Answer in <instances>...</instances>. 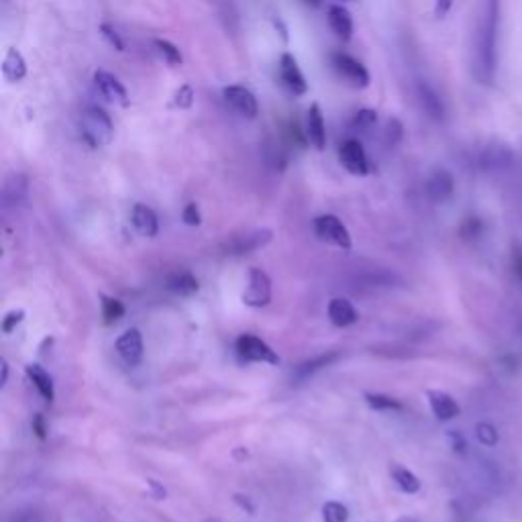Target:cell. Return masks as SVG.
<instances>
[{"instance_id":"cell-1","label":"cell","mask_w":522,"mask_h":522,"mask_svg":"<svg viewBox=\"0 0 522 522\" xmlns=\"http://www.w3.org/2000/svg\"><path fill=\"white\" fill-rule=\"evenodd\" d=\"M500 23V0H482L476 33L471 69L479 84H492L496 76V41Z\"/></svg>"},{"instance_id":"cell-2","label":"cell","mask_w":522,"mask_h":522,"mask_svg":"<svg viewBox=\"0 0 522 522\" xmlns=\"http://www.w3.org/2000/svg\"><path fill=\"white\" fill-rule=\"evenodd\" d=\"M82 135L84 141L93 147L109 145L115 137V125H112L107 110L90 107L82 112Z\"/></svg>"},{"instance_id":"cell-3","label":"cell","mask_w":522,"mask_h":522,"mask_svg":"<svg viewBox=\"0 0 522 522\" xmlns=\"http://www.w3.org/2000/svg\"><path fill=\"white\" fill-rule=\"evenodd\" d=\"M330 66L335 68V72L347 80L354 88H368L370 86V72L362 61L351 58L347 53H333L330 55Z\"/></svg>"},{"instance_id":"cell-4","label":"cell","mask_w":522,"mask_h":522,"mask_svg":"<svg viewBox=\"0 0 522 522\" xmlns=\"http://www.w3.org/2000/svg\"><path fill=\"white\" fill-rule=\"evenodd\" d=\"M314 232L322 241L341 247V249H349L351 247V235L347 227L333 215H322L314 218Z\"/></svg>"},{"instance_id":"cell-5","label":"cell","mask_w":522,"mask_h":522,"mask_svg":"<svg viewBox=\"0 0 522 522\" xmlns=\"http://www.w3.org/2000/svg\"><path fill=\"white\" fill-rule=\"evenodd\" d=\"M270 241H272L270 229H256V231L243 232V235L231 237L229 241L224 243L223 251L227 253V256H247V253L257 251Z\"/></svg>"},{"instance_id":"cell-6","label":"cell","mask_w":522,"mask_h":522,"mask_svg":"<svg viewBox=\"0 0 522 522\" xmlns=\"http://www.w3.org/2000/svg\"><path fill=\"white\" fill-rule=\"evenodd\" d=\"M272 300V281L267 278L265 272L257 270L253 267L249 272V284H247L245 292H243V302L247 306L253 308H261L267 306Z\"/></svg>"},{"instance_id":"cell-7","label":"cell","mask_w":522,"mask_h":522,"mask_svg":"<svg viewBox=\"0 0 522 522\" xmlns=\"http://www.w3.org/2000/svg\"><path fill=\"white\" fill-rule=\"evenodd\" d=\"M338 161L349 174L354 175H368L370 174V159L365 155L363 145L357 139L343 141V145L338 147Z\"/></svg>"},{"instance_id":"cell-8","label":"cell","mask_w":522,"mask_h":522,"mask_svg":"<svg viewBox=\"0 0 522 522\" xmlns=\"http://www.w3.org/2000/svg\"><path fill=\"white\" fill-rule=\"evenodd\" d=\"M237 351L243 359H249V362H259V363H278L280 359L270 345L261 341V338L253 335H241L237 338Z\"/></svg>"},{"instance_id":"cell-9","label":"cell","mask_w":522,"mask_h":522,"mask_svg":"<svg viewBox=\"0 0 522 522\" xmlns=\"http://www.w3.org/2000/svg\"><path fill=\"white\" fill-rule=\"evenodd\" d=\"M280 77L281 84L290 90L294 96H305L308 93V82L302 69L298 66V61L292 53H284L280 60Z\"/></svg>"},{"instance_id":"cell-10","label":"cell","mask_w":522,"mask_h":522,"mask_svg":"<svg viewBox=\"0 0 522 522\" xmlns=\"http://www.w3.org/2000/svg\"><path fill=\"white\" fill-rule=\"evenodd\" d=\"M223 96L227 104H231L232 109H235L239 115L247 117V118H256L259 115V104H257V98L256 94L251 93L249 88L245 86H227L223 90Z\"/></svg>"},{"instance_id":"cell-11","label":"cell","mask_w":522,"mask_h":522,"mask_svg":"<svg viewBox=\"0 0 522 522\" xmlns=\"http://www.w3.org/2000/svg\"><path fill=\"white\" fill-rule=\"evenodd\" d=\"M94 84L104 98L109 102L118 104V107H129V94H126V88L118 82V77H115L104 69H98L94 74Z\"/></svg>"},{"instance_id":"cell-12","label":"cell","mask_w":522,"mask_h":522,"mask_svg":"<svg viewBox=\"0 0 522 522\" xmlns=\"http://www.w3.org/2000/svg\"><path fill=\"white\" fill-rule=\"evenodd\" d=\"M117 354L121 355L123 362L131 368L141 363L143 359V338H141V333L137 329H129L118 337L117 341Z\"/></svg>"},{"instance_id":"cell-13","label":"cell","mask_w":522,"mask_h":522,"mask_svg":"<svg viewBox=\"0 0 522 522\" xmlns=\"http://www.w3.org/2000/svg\"><path fill=\"white\" fill-rule=\"evenodd\" d=\"M453 190H455V180L447 169H435V172L428 175L425 184V192L433 202H445L447 199H451Z\"/></svg>"},{"instance_id":"cell-14","label":"cell","mask_w":522,"mask_h":522,"mask_svg":"<svg viewBox=\"0 0 522 522\" xmlns=\"http://www.w3.org/2000/svg\"><path fill=\"white\" fill-rule=\"evenodd\" d=\"M514 164V153L506 145H490L479 155V166L485 172H502Z\"/></svg>"},{"instance_id":"cell-15","label":"cell","mask_w":522,"mask_h":522,"mask_svg":"<svg viewBox=\"0 0 522 522\" xmlns=\"http://www.w3.org/2000/svg\"><path fill=\"white\" fill-rule=\"evenodd\" d=\"M306 137L310 143H313L314 150L322 151L327 147V126H324L322 110L319 102H313L308 109V118H306Z\"/></svg>"},{"instance_id":"cell-16","label":"cell","mask_w":522,"mask_h":522,"mask_svg":"<svg viewBox=\"0 0 522 522\" xmlns=\"http://www.w3.org/2000/svg\"><path fill=\"white\" fill-rule=\"evenodd\" d=\"M329 25L338 39L349 41L354 37V19H351V12L341 4H330L327 12Z\"/></svg>"},{"instance_id":"cell-17","label":"cell","mask_w":522,"mask_h":522,"mask_svg":"<svg viewBox=\"0 0 522 522\" xmlns=\"http://www.w3.org/2000/svg\"><path fill=\"white\" fill-rule=\"evenodd\" d=\"M428 404L430 411L436 416L439 420H451L460 414V404H457L453 396H449L447 392L441 390H430L428 394Z\"/></svg>"},{"instance_id":"cell-18","label":"cell","mask_w":522,"mask_h":522,"mask_svg":"<svg viewBox=\"0 0 522 522\" xmlns=\"http://www.w3.org/2000/svg\"><path fill=\"white\" fill-rule=\"evenodd\" d=\"M131 221L133 227H135L143 237L158 235V215H155L150 207H145V204H135V208H133L131 213Z\"/></svg>"},{"instance_id":"cell-19","label":"cell","mask_w":522,"mask_h":522,"mask_svg":"<svg viewBox=\"0 0 522 522\" xmlns=\"http://www.w3.org/2000/svg\"><path fill=\"white\" fill-rule=\"evenodd\" d=\"M329 319L335 327H349V324L357 322V313L349 300L335 298L329 302Z\"/></svg>"},{"instance_id":"cell-20","label":"cell","mask_w":522,"mask_h":522,"mask_svg":"<svg viewBox=\"0 0 522 522\" xmlns=\"http://www.w3.org/2000/svg\"><path fill=\"white\" fill-rule=\"evenodd\" d=\"M419 98H420L422 109H425V112L430 118H435V121H443V118H445V107H443V101L439 98V94L428 86V84L425 82L419 84Z\"/></svg>"},{"instance_id":"cell-21","label":"cell","mask_w":522,"mask_h":522,"mask_svg":"<svg viewBox=\"0 0 522 522\" xmlns=\"http://www.w3.org/2000/svg\"><path fill=\"white\" fill-rule=\"evenodd\" d=\"M3 76L9 82H20L27 76V61L17 49H9L3 61Z\"/></svg>"},{"instance_id":"cell-22","label":"cell","mask_w":522,"mask_h":522,"mask_svg":"<svg viewBox=\"0 0 522 522\" xmlns=\"http://www.w3.org/2000/svg\"><path fill=\"white\" fill-rule=\"evenodd\" d=\"M27 190H29V180L23 174L11 175L9 180L4 182L3 188V200L4 204H17L27 196Z\"/></svg>"},{"instance_id":"cell-23","label":"cell","mask_w":522,"mask_h":522,"mask_svg":"<svg viewBox=\"0 0 522 522\" xmlns=\"http://www.w3.org/2000/svg\"><path fill=\"white\" fill-rule=\"evenodd\" d=\"M27 376H29V379L33 382V386L37 387V392L44 396L47 402H53V382L52 378H49V373L41 368V365L37 363H29L27 365Z\"/></svg>"},{"instance_id":"cell-24","label":"cell","mask_w":522,"mask_h":522,"mask_svg":"<svg viewBox=\"0 0 522 522\" xmlns=\"http://www.w3.org/2000/svg\"><path fill=\"white\" fill-rule=\"evenodd\" d=\"M390 476L394 482H396L398 488L406 493H416L420 490V479L416 477L412 471H408L402 465H392L390 468Z\"/></svg>"},{"instance_id":"cell-25","label":"cell","mask_w":522,"mask_h":522,"mask_svg":"<svg viewBox=\"0 0 522 522\" xmlns=\"http://www.w3.org/2000/svg\"><path fill=\"white\" fill-rule=\"evenodd\" d=\"M167 288L172 292H175V294L188 296V294L199 292V281H196V278L192 276V273L182 272V273H175V276L169 278Z\"/></svg>"},{"instance_id":"cell-26","label":"cell","mask_w":522,"mask_h":522,"mask_svg":"<svg viewBox=\"0 0 522 522\" xmlns=\"http://www.w3.org/2000/svg\"><path fill=\"white\" fill-rule=\"evenodd\" d=\"M337 359H338V354H327V355L314 357L313 362H306V363L298 365V368H296V371H294V376L298 379H306L308 376H313L314 371H319L322 368H329V365L335 363Z\"/></svg>"},{"instance_id":"cell-27","label":"cell","mask_w":522,"mask_h":522,"mask_svg":"<svg viewBox=\"0 0 522 522\" xmlns=\"http://www.w3.org/2000/svg\"><path fill=\"white\" fill-rule=\"evenodd\" d=\"M153 45H155V49H158V53L167 63H172V66H182L184 58H182V52L174 44H169V41H166V39H155Z\"/></svg>"},{"instance_id":"cell-28","label":"cell","mask_w":522,"mask_h":522,"mask_svg":"<svg viewBox=\"0 0 522 522\" xmlns=\"http://www.w3.org/2000/svg\"><path fill=\"white\" fill-rule=\"evenodd\" d=\"M365 400L376 411H402V404L392 396H384V394H365Z\"/></svg>"},{"instance_id":"cell-29","label":"cell","mask_w":522,"mask_h":522,"mask_svg":"<svg viewBox=\"0 0 522 522\" xmlns=\"http://www.w3.org/2000/svg\"><path fill=\"white\" fill-rule=\"evenodd\" d=\"M125 314V306L121 302L115 300V298H109V296H102V316H104V322L112 324L115 321L121 319Z\"/></svg>"},{"instance_id":"cell-30","label":"cell","mask_w":522,"mask_h":522,"mask_svg":"<svg viewBox=\"0 0 522 522\" xmlns=\"http://www.w3.org/2000/svg\"><path fill=\"white\" fill-rule=\"evenodd\" d=\"M349 512L347 508L338 502H327L322 506V520L324 522H347Z\"/></svg>"},{"instance_id":"cell-31","label":"cell","mask_w":522,"mask_h":522,"mask_svg":"<svg viewBox=\"0 0 522 522\" xmlns=\"http://www.w3.org/2000/svg\"><path fill=\"white\" fill-rule=\"evenodd\" d=\"M378 123V112L376 110H370V109H363L359 110L354 123H351V126H354L355 131H370L373 129V125Z\"/></svg>"},{"instance_id":"cell-32","label":"cell","mask_w":522,"mask_h":522,"mask_svg":"<svg viewBox=\"0 0 522 522\" xmlns=\"http://www.w3.org/2000/svg\"><path fill=\"white\" fill-rule=\"evenodd\" d=\"M404 135V126L398 121V118H390L384 126V141L387 145H396L398 141Z\"/></svg>"},{"instance_id":"cell-33","label":"cell","mask_w":522,"mask_h":522,"mask_svg":"<svg viewBox=\"0 0 522 522\" xmlns=\"http://www.w3.org/2000/svg\"><path fill=\"white\" fill-rule=\"evenodd\" d=\"M477 439L484 443V445L493 447L498 443V433L496 428H493L490 422H482V425H477Z\"/></svg>"},{"instance_id":"cell-34","label":"cell","mask_w":522,"mask_h":522,"mask_svg":"<svg viewBox=\"0 0 522 522\" xmlns=\"http://www.w3.org/2000/svg\"><path fill=\"white\" fill-rule=\"evenodd\" d=\"M194 102V90L190 84H184V86H180L178 93H175V107L180 109H190Z\"/></svg>"},{"instance_id":"cell-35","label":"cell","mask_w":522,"mask_h":522,"mask_svg":"<svg viewBox=\"0 0 522 522\" xmlns=\"http://www.w3.org/2000/svg\"><path fill=\"white\" fill-rule=\"evenodd\" d=\"M23 316H25V310H11V313L6 314L4 321H3L4 333H12V329H15L17 324L23 321Z\"/></svg>"},{"instance_id":"cell-36","label":"cell","mask_w":522,"mask_h":522,"mask_svg":"<svg viewBox=\"0 0 522 522\" xmlns=\"http://www.w3.org/2000/svg\"><path fill=\"white\" fill-rule=\"evenodd\" d=\"M101 31H102V35H104V37H107V39H109V44H110L112 47H115V49H117V52H123V49H125V44H123V39H121V37H118V33H117L115 29H112V27H110V25H102V27H101Z\"/></svg>"},{"instance_id":"cell-37","label":"cell","mask_w":522,"mask_h":522,"mask_svg":"<svg viewBox=\"0 0 522 522\" xmlns=\"http://www.w3.org/2000/svg\"><path fill=\"white\" fill-rule=\"evenodd\" d=\"M182 218H184V223L190 224V227H199L200 224V210L196 204H188V207L184 208V215H182Z\"/></svg>"},{"instance_id":"cell-38","label":"cell","mask_w":522,"mask_h":522,"mask_svg":"<svg viewBox=\"0 0 522 522\" xmlns=\"http://www.w3.org/2000/svg\"><path fill=\"white\" fill-rule=\"evenodd\" d=\"M451 6H453V0H436V3H435V15L436 17H445L447 12L451 11Z\"/></svg>"},{"instance_id":"cell-39","label":"cell","mask_w":522,"mask_h":522,"mask_svg":"<svg viewBox=\"0 0 522 522\" xmlns=\"http://www.w3.org/2000/svg\"><path fill=\"white\" fill-rule=\"evenodd\" d=\"M33 428H35V433H37V436H39V439H44V436H45V427H44V416H41V414H37V416H35V420H33Z\"/></svg>"},{"instance_id":"cell-40","label":"cell","mask_w":522,"mask_h":522,"mask_svg":"<svg viewBox=\"0 0 522 522\" xmlns=\"http://www.w3.org/2000/svg\"><path fill=\"white\" fill-rule=\"evenodd\" d=\"M514 267H517L518 278L522 280V253H520V251L517 253V257H514Z\"/></svg>"},{"instance_id":"cell-41","label":"cell","mask_w":522,"mask_h":522,"mask_svg":"<svg viewBox=\"0 0 522 522\" xmlns=\"http://www.w3.org/2000/svg\"><path fill=\"white\" fill-rule=\"evenodd\" d=\"M0 363H3V384H6V378H9V365H6L4 359Z\"/></svg>"},{"instance_id":"cell-42","label":"cell","mask_w":522,"mask_h":522,"mask_svg":"<svg viewBox=\"0 0 522 522\" xmlns=\"http://www.w3.org/2000/svg\"><path fill=\"white\" fill-rule=\"evenodd\" d=\"M396 522H416V520L411 518V517H402V518H398Z\"/></svg>"},{"instance_id":"cell-43","label":"cell","mask_w":522,"mask_h":522,"mask_svg":"<svg viewBox=\"0 0 522 522\" xmlns=\"http://www.w3.org/2000/svg\"><path fill=\"white\" fill-rule=\"evenodd\" d=\"M306 4H313V6H316V4H321V0H305Z\"/></svg>"}]
</instances>
